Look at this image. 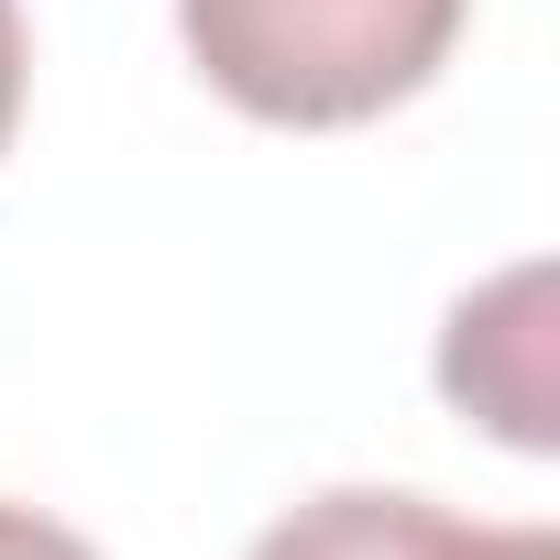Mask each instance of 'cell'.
<instances>
[{
  "label": "cell",
  "instance_id": "obj_1",
  "mask_svg": "<svg viewBox=\"0 0 560 560\" xmlns=\"http://www.w3.org/2000/svg\"><path fill=\"white\" fill-rule=\"evenodd\" d=\"M472 0H176V34L198 78L287 132H341L396 100H418Z\"/></svg>",
  "mask_w": 560,
  "mask_h": 560
},
{
  "label": "cell",
  "instance_id": "obj_2",
  "mask_svg": "<svg viewBox=\"0 0 560 560\" xmlns=\"http://www.w3.org/2000/svg\"><path fill=\"white\" fill-rule=\"evenodd\" d=\"M253 560H560V538L549 527H472L429 494L341 483V494H308L298 516H275L253 538Z\"/></svg>",
  "mask_w": 560,
  "mask_h": 560
},
{
  "label": "cell",
  "instance_id": "obj_3",
  "mask_svg": "<svg viewBox=\"0 0 560 560\" xmlns=\"http://www.w3.org/2000/svg\"><path fill=\"white\" fill-rule=\"evenodd\" d=\"M538 298H549V264H516L494 275L483 298L451 308V341H440V396L472 407L494 440L516 451H549V330H538Z\"/></svg>",
  "mask_w": 560,
  "mask_h": 560
},
{
  "label": "cell",
  "instance_id": "obj_4",
  "mask_svg": "<svg viewBox=\"0 0 560 560\" xmlns=\"http://www.w3.org/2000/svg\"><path fill=\"white\" fill-rule=\"evenodd\" d=\"M0 560H100L78 527H56V516H34V505H0Z\"/></svg>",
  "mask_w": 560,
  "mask_h": 560
},
{
  "label": "cell",
  "instance_id": "obj_5",
  "mask_svg": "<svg viewBox=\"0 0 560 560\" xmlns=\"http://www.w3.org/2000/svg\"><path fill=\"white\" fill-rule=\"evenodd\" d=\"M23 78H34V34H23V0H0V154L23 132Z\"/></svg>",
  "mask_w": 560,
  "mask_h": 560
}]
</instances>
